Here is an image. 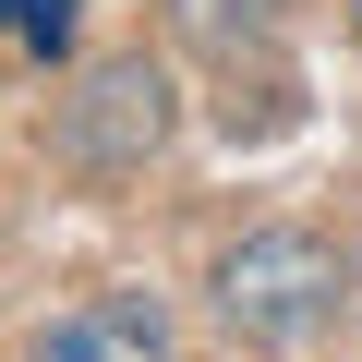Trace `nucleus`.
Instances as JSON below:
<instances>
[{
  "label": "nucleus",
  "instance_id": "1",
  "mask_svg": "<svg viewBox=\"0 0 362 362\" xmlns=\"http://www.w3.org/2000/svg\"><path fill=\"white\" fill-rule=\"evenodd\" d=\"M218 314L242 326V338H266V350H290V338H314L326 314H338V254L314 242V230H242L230 254H218Z\"/></svg>",
  "mask_w": 362,
  "mask_h": 362
},
{
  "label": "nucleus",
  "instance_id": "2",
  "mask_svg": "<svg viewBox=\"0 0 362 362\" xmlns=\"http://www.w3.org/2000/svg\"><path fill=\"white\" fill-rule=\"evenodd\" d=\"M169 145V85L145 73V61H109V73H85V97H61V157L73 169H145Z\"/></svg>",
  "mask_w": 362,
  "mask_h": 362
},
{
  "label": "nucleus",
  "instance_id": "3",
  "mask_svg": "<svg viewBox=\"0 0 362 362\" xmlns=\"http://www.w3.org/2000/svg\"><path fill=\"white\" fill-rule=\"evenodd\" d=\"M25 362H169V314H157L145 290H97V302H73Z\"/></svg>",
  "mask_w": 362,
  "mask_h": 362
},
{
  "label": "nucleus",
  "instance_id": "4",
  "mask_svg": "<svg viewBox=\"0 0 362 362\" xmlns=\"http://www.w3.org/2000/svg\"><path fill=\"white\" fill-rule=\"evenodd\" d=\"M0 49L61 61V49H73V0H0Z\"/></svg>",
  "mask_w": 362,
  "mask_h": 362
},
{
  "label": "nucleus",
  "instance_id": "5",
  "mask_svg": "<svg viewBox=\"0 0 362 362\" xmlns=\"http://www.w3.org/2000/svg\"><path fill=\"white\" fill-rule=\"evenodd\" d=\"M181 25H194L206 49H242V37H266V25H278V0H181Z\"/></svg>",
  "mask_w": 362,
  "mask_h": 362
},
{
  "label": "nucleus",
  "instance_id": "6",
  "mask_svg": "<svg viewBox=\"0 0 362 362\" xmlns=\"http://www.w3.org/2000/svg\"><path fill=\"white\" fill-rule=\"evenodd\" d=\"M350 25H362V0H350Z\"/></svg>",
  "mask_w": 362,
  "mask_h": 362
}]
</instances>
